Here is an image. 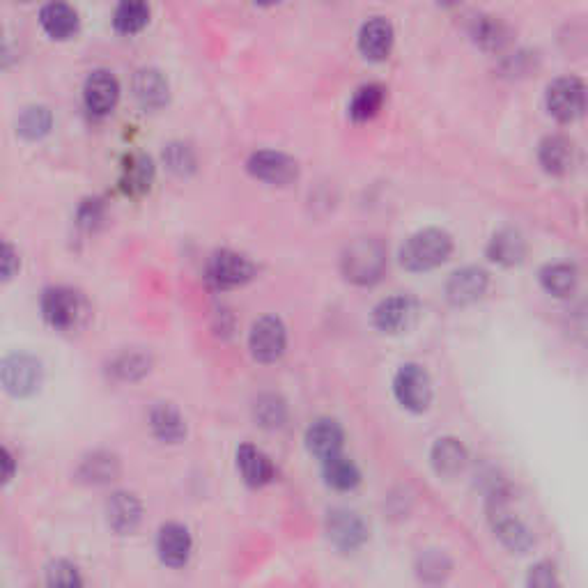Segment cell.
<instances>
[{"mask_svg": "<svg viewBox=\"0 0 588 588\" xmlns=\"http://www.w3.org/2000/svg\"><path fill=\"white\" fill-rule=\"evenodd\" d=\"M14 471H17V462H14V455L7 451L5 446H0V485L10 483L14 478Z\"/></svg>", "mask_w": 588, "mask_h": 588, "instance_id": "obj_42", "label": "cell"}, {"mask_svg": "<svg viewBox=\"0 0 588 588\" xmlns=\"http://www.w3.org/2000/svg\"><path fill=\"white\" fill-rule=\"evenodd\" d=\"M393 396L412 414L428 412L432 402V379L421 363H402L393 377Z\"/></svg>", "mask_w": 588, "mask_h": 588, "instance_id": "obj_4", "label": "cell"}, {"mask_svg": "<svg viewBox=\"0 0 588 588\" xmlns=\"http://www.w3.org/2000/svg\"><path fill=\"white\" fill-rule=\"evenodd\" d=\"M46 582L49 588H85L79 568L69 561H53L46 570Z\"/></svg>", "mask_w": 588, "mask_h": 588, "instance_id": "obj_37", "label": "cell"}, {"mask_svg": "<svg viewBox=\"0 0 588 588\" xmlns=\"http://www.w3.org/2000/svg\"><path fill=\"white\" fill-rule=\"evenodd\" d=\"M0 384L14 398L33 396L42 384V363L30 354H10L0 363Z\"/></svg>", "mask_w": 588, "mask_h": 588, "instance_id": "obj_8", "label": "cell"}, {"mask_svg": "<svg viewBox=\"0 0 588 588\" xmlns=\"http://www.w3.org/2000/svg\"><path fill=\"white\" fill-rule=\"evenodd\" d=\"M154 182V164L147 154H129L120 173V189L127 196H143Z\"/></svg>", "mask_w": 588, "mask_h": 588, "instance_id": "obj_28", "label": "cell"}, {"mask_svg": "<svg viewBox=\"0 0 588 588\" xmlns=\"http://www.w3.org/2000/svg\"><path fill=\"white\" fill-rule=\"evenodd\" d=\"M490 517H492V529L494 536L499 538V543L515 554H524L533 547V533L520 517H515L506 508V494L497 490V494L490 497Z\"/></svg>", "mask_w": 588, "mask_h": 588, "instance_id": "obj_5", "label": "cell"}, {"mask_svg": "<svg viewBox=\"0 0 588 588\" xmlns=\"http://www.w3.org/2000/svg\"><path fill=\"white\" fill-rule=\"evenodd\" d=\"M547 113L561 125L579 120L586 108V85L579 76H559L547 85L545 92Z\"/></svg>", "mask_w": 588, "mask_h": 588, "instance_id": "obj_3", "label": "cell"}, {"mask_svg": "<svg viewBox=\"0 0 588 588\" xmlns=\"http://www.w3.org/2000/svg\"><path fill=\"white\" fill-rule=\"evenodd\" d=\"M53 125V115L46 106H30V108H23V113L19 115L17 120V129L21 136L26 138H42L51 131Z\"/></svg>", "mask_w": 588, "mask_h": 588, "instance_id": "obj_36", "label": "cell"}, {"mask_svg": "<svg viewBox=\"0 0 588 588\" xmlns=\"http://www.w3.org/2000/svg\"><path fill=\"white\" fill-rule=\"evenodd\" d=\"M246 170L255 180L272 184V187H288L297 182L299 161L278 150H258L246 161Z\"/></svg>", "mask_w": 588, "mask_h": 588, "instance_id": "obj_9", "label": "cell"}, {"mask_svg": "<svg viewBox=\"0 0 588 588\" xmlns=\"http://www.w3.org/2000/svg\"><path fill=\"white\" fill-rule=\"evenodd\" d=\"M85 313L83 297L72 288L58 285V288H49L42 294V315L49 327L58 331H69L81 322Z\"/></svg>", "mask_w": 588, "mask_h": 588, "instance_id": "obj_6", "label": "cell"}, {"mask_svg": "<svg viewBox=\"0 0 588 588\" xmlns=\"http://www.w3.org/2000/svg\"><path fill=\"white\" fill-rule=\"evenodd\" d=\"M453 563L444 552L439 549H425L416 559V575H419L425 586H439L444 584L451 575Z\"/></svg>", "mask_w": 588, "mask_h": 588, "instance_id": "obj_34", "label": "cell"}, {"mask_svg": "<svg viewBox=\"0 0 588 588\" xmlns=\"http://www.w3.org/2000/svg\"><path fill=\"white\" fill-rule=\"evenodd\" d=\"M255 278V265L244 253L221 249L210 255L207 281L216 288H239Z\"/></svg>", "mask_w": 588, "mask_h": 588, "instance_id": "obj_10", "label": "cell"}, {"mask_svg": "<svg viewBox=\"0 0 588 588\" xmlns=\"http://www.w3.org/2000/svg\"><path fill=\"white\" fill-rule=\"evenodd\" d=\"M19 269V255L5 239H0V281H10Z\"/></svg>", "mask_w": 588, "mask_h": 588, "instance_id": "obj_41", "label": "cell"}, {"mask_svg": "<svg viewBox=\"0 0 588 588\" xmlns=\"http://www.w3.org/2000/svg\"><path fill=\"white\" fill-rule=\"evenodd\" d=\"M253 419L265 430H281L288 421V402L278 393H262L253 402Z\"/></svg>", "mask_w": 588, "mask_h": 588, "instance_id": "obj_33", "label": "cell"}, {"mask_svg": "<svg viewBox=\"0 0 588 588\" xmlns=\"http://www.w3.org/2000/svg\"><path fill=\"white\" fill-rule=\"evenodd\" d=\"M237 469L249 487H265L276 478L274 462L253 444H242L237 448Z\"/></svg>", "mask_w": 588, "mask_h": 588, "instance_id": "obj_22", "label": "cell"}, {"mask_svg": "<svg viewBox=\"0 0 588 588\" xmlns=\"http://www.w3.org/2000/svg\"><path fill=\"white\" fill-rule=\"evenodd\" d=\"M538 281L543 285V290L552 294V297H570L579 283V272L570 262H547L540 269Z\"/></svg>", "mask_w": 588, "mask_h": 588, "instance_id": "obj_30", "label": "cell"}, {"mask_svg": "<svg viewBox=\"0 0 588 588\" xmlns=\"http://www.w3.org/2000/svg\"><path fill=\"white\" fill-rule=\"evenodd\" d=\"M416 315H419L416 299L409 297V294H393V297L382 299L373 308V324L379 334L398 336L412 327Z\"/></svg>", "mask_w": 588, "mask_h": 588, "instance_id": "obj_12", "label": "cell"}, {"mask_svg": "<svg viewBox=\"0 0 588 588\" xmlns=\"http://www.w3.org/2000/svg\"><path fill=\"white\" fill-rule=\"evenodd\" d=\"M485 255L499 267H517L526 258V239L517 228H501L487 242Z\"/></svg>", "mask_w": 588, "mask_h": 588, "instance_id": "obj_21", "label": "cell"}, {"mask_svg": "<svg viewBox=\"0 0 588 588\" xmlns=\"http://www.w3.org/2000/svg\"><path fill=\"white\" fill-rule=\"evenodd\" d=\"M143 520V504L136 494L115 492L106 501V522L115 533L129 536L134 533Z\"/></svg>", "mask_w": 588, "mask_h": 588, "instance_id": "obj_18", "label": "cell"}, {"mask_svg": "<svg viewBox=\"0 0 588 588\" xmlns=\"http://www.w3.org/2000/svg\"><path fill=\"white\" fill-rule=\"evenodd\" d=\"M453 253V237L444 228H423L414 232L412 237L405 239L400 246V265L407 272H430L451 258Z\"/></svg>", "mask_w": 588, "mask_h": 588, "instance_id": "obj_2", "label": "cell"}, {"mask_svg": "<svg viewBox=\"0 0 588 588\" xmlns=\"http://www.w3.org/2000/svg\"><path fill=\"white\" fill-rule=\"evenodd\" d=\"M322 478L327 487L336 492H352L361 483V469L345 453H338L334 458L322 460Z\"/></svg>", "mask_w": 588, "mask_h": 588, "instance_id": "obj_29", "label": "cell"}, {"mask_svg": "<svg viewBox=\"0 0 588 588\" xmlns=\"http://www.w3.org/2000/svg\"><path fill=\"white\" fill-rule=\"evenodd\" d=\"M324 531L331 545L340 552H357L368 540V526L361 520L359 513L350 508H334L327 513Z\"/></svg>", "mask_w": 588, "mask_h": 588, "instance_id": "obj_11", "label": "cell"}, {"mask_svg": "<svg viewBox=\"0 0 588 588\" xmlns=\"http://www.w3.org/2000/svg\"><path fill=\"white\" fill-rule=\"evenodd\" d=\"M7 58H10V46H7L3 30H0V65H3Z\"/></svg>", "mask_w": 588, "mask_h": 588, "instance_id": "obj_43", "label": "cell"}, {"mask_svg": "<svg viewBox=\"0 0 588 588\" xmlns=\"http://www.w3.org/2000/svg\"><path fill=\"white\" fill-rule=\"evenodd\" d=\"M40 23L44 33L53 40H69L79 33V12L67 3H49L42 7Z\"/></svg>", "mask_w": 588, "mask_h": 588, "instance_id": "obj_26", "label": "cell"}, {"mask_svg": "<svg viewBox=\"0 0 588 588\" xmlns=\"http://www.w3.org/2000/svg\"><path fill=\"white\" fill-rule=\"evenodd\" d=\"M120 458L111 451H92L81 460L76 476L88 485H108L120 476Z\"/></svg>", "mask_w": 588, "mask_h": 588, "instance_id": "obj_25", "label": "cell"}, {"mask_svg": "<svg viewBox=\"0 0 588 588\" xmlns=\"http://www.w3.org/2000/svg\"><path fill=\"white\" fill-rule=\"evenodd\" d=\"M164 161L175 175H189L196 168V154L184 143H170L164 150Z\"/></svg>", "mask_w": 588, "mask_h": 588, "instance_id": "obj_38", "label": "cell"}, {"mask_svg": "<svg viewBox=\"0 0 588 588\" xmlns=\"http://www.w3.org/2000/svg\"><path fill=\"white\" fill-rule=\"evenodd\" d=\"M384 99L386 90L379 83L361 85L352 95L350 104H347V115H350L352 122H370L382 111Z\"/></svg>", "mask_w": 588, "mask_h": 588, "instance_id": "obj_31", "label": "cell"}, {"mask_svg": "<svg viewBox=\"0 0 588 588\" xmlns=\"http://www.w3.org/2000/svg\"><path fill=\"white\" fill-rule=\"evenodd\" d=\"M147 421H150L152 435L157 437L161 444H180V441L187 437V421H184L180 409L170 405V402H157V405L150 409Z\"/></svg>", "mask_w": 588, "mask_h": 588, "instance_id": "obj_24", "label": "cell"}, {"mask_svg": "<svg viewBox=\"0 0 588 588\" xmlns=\"http://www.w3.org/2000/svg\"><path fill=\"white\" fill-rule=\"evenodd\" d=\"M288 347V329L281 317L265 315L253 322L249 331V350L258 363H274L285 354Z\"/></svg>", "mask_w": 588, "mask_h": 588, "instance_id": "obj_7", "label": "cell"}, {"mask_svg": "<svg viewBox=\"0 0 588 588\" xmlns=\"http://www.w3.org/2000/svg\"><path fill=\"white\" fill-rule=\"evenodd\" d=\"M120 99V83L108 69H95L83 83V102L85 108L97 118L113 113Z\"/></svg>", "mask_w": 588, "mask_h": 588, "instance_id": "obj_14", "label": "cell"}, {"mask_svg": "<svg viewBox=\"0 0 588 588\" xmlns=\"http://www.w3.org/2000/svg\"><path fill=\"white\" fill-rule=\"evenodd\" d=\"M487 288H490V274H487L483 267L467 265V267L455 269V272L448 276L444 292H446L448 304L462 308V306L476 304L478 299H483Z\"/></svg>", "mask_w": 588, "mask_h": 588, "instance_id": "obj_13", "label": "cell"}, {"mask_svg": "<svg viewBox=\"0 0 588 588\" xmlns=\"http://www.w3.org/2000/svg\"><path fill=\"white\" fill-rule=\"evenodd\" d=\"M469 453L458 437H439L430 448V464L439 478H455L467 469Z\"/></svg>", "mask_w": 588, "mask_h": 588, "instance_id": "obj_20", "label": "cell"}, {"mask_svg": "<svg viewBox=\"0 0 588 588\" xmlns=\"http://www.w3.org/2000/svg\"><path fill=\"white\" fill-rule=\"evenodd\" d=\"M131 90H134L136 102L141 104L145 111H159L164 108L170 99V85L164 72L154 67H143L134 74L131 81Z\"/></svg>", "mask_w": 588, "mask_h": 588, "instance_id": "obj_19", "label": "cell"}, {"mask_svg": "<svg viewBox=\"0 0 588 588\" xmlns=\"http://www.w3.org/2000/svg\"><path fill=\"white\" fill-rule=\"evenodd\" d=\"M193 554V538L180 522H168L157 533V556L166 568H184Z\"/></svg>", "mask_w": 588, "mask_h": 588, "instance_id": "obj_16", "label": "cell"}, {"mask_svg": "<svg viewBox=\"0 0 588 588\" xmlns=\"http://www.w3.org/2000/svg\"><path fill=\"white\" fill-rule=\"evenodd\" d=\"M469 35L483 51H501L510 40V30L499 17L492 14H476L469 21Z\"/></svg>", "mask_w": 588, "mask_h": 588, "instance_id": "obj_27", "label": "cell"}, {"mask_svg": "<svg viewBox=\"0 0 588 588\" xmlns=\"http://www.w3.org/2000/svg\"><path fill=\"white\" fill-rule=\"evenodd\" d=\"M150 23V5L145 3H120L113 12V26L122 35H136Z\"/></svg>", "mask_w": 588, "mask_h": 588, "instance_id": "obj_35", "label": "cell"}, {"mask_svg": "<svg viewBox=\"0 0 588 588\" xmlns=\"http://www.w3.org/2000/svg\"><path fill=\"white\" fill-rule=\"evenodd\" d=\"M106 216V207H104V200L99 198H88L83 200L81 207H79V214H76V219H79V226L85 230H95L102 226Z\"/></svg>", "mask_w": 588, "mask_h": 588, "instance_id": "obj_40", "label": "cell"}, {"mask_svg": "<svg viewBox=\"0 0 588 588\" xmlns=\"http://www.w3.org/2000/svg\"><path fill=\"white\" fill-rule=\"evenodd\" d=\"M152 370V357L150 352L143 350H125L111 361L108 373H111L118 382H141L143 377L150 375Z\"/></svg>", "mask_w": 588, "mask_h": 588, "instance_id": "obj_32", "label": "cell"}, {"mask_svg": "<svg viewBox=\"0 0 588 588\" xmlns=\"http://www.w3.org/2000/svg\"><path fill=\"white\" fill-rule=\"evenodd\" d=\"M538 164L547 175H566L575 164V145L563 134L545 136L538 145Z\"/></svg>", "mask_w": 588, "mask_h": 588, "instance_id": "obj_23", "label": "cell"}, {"mask_svg": "<svg viewBox=\"0 0 588 588\" xmlns=\"http://www.w3.org/2000/svg\"><path fill=\"white\" fill-rule=\"evenodd\" d=\"M526 588H563V584L552 563L540 561L526 572Z\"/></svg>", "mask_w": 588, "mask_h": 588, "instance_id": "obj_39", "label": "cell"}, {"mask_svg": "<svg viewBox=\"0 0 588 588\" xmlns=\"http://www.w3.org/2000/svg\"><path fill=\"white\" fill-rule=\"evenodd\" d=\"M393 42H396V30L386 17H370L359 28V53L370 63H384L391 56Z\"/></svg>", "mask_w": 588, "mask_h": 588, "instance_id": "obj_15", "label": "cell"}, {"mask_svg": "<svg viewBox=\"0 0 588 588\" xmlns=\"http://www.w3.org/2000/svg\"><path fill=\"white\" fill-rule=\"evenodd\" d=\"M304 441H306L308 453L315 455V458L322 462L327 458H334V455L338 453H343L345 432L343 428H340L338 421L322 416V419H315L311 425H308Z\"/></svg>", "mask_w": 588, "mask_h": 588, "instance_id": "obj_17", "label": "cell"}, {"mask_svg": "<svg viewBox=\"0 0 588 588\" xmlns=\"http://www.w3.org/2000/svg\"><path fill=\"white\" fill-rule=\"evenodd\" d=\"M389 267V249L377 237L352 239L340 253V274L347 283L368 288L382 281Z\"/></svg>", "mask_w": 588, "mask_h": 588, "instance_id": "obj_1", "label": "cell"}]
</instances>
